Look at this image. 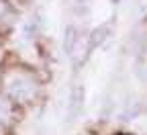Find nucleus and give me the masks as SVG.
I'll return each mask as SVG.
<instances>
[{
    "mask_svg": "<svg viewBox=\"0 0 147 135\" xmlns=\"http://www.w3.org/2000/svg\"><path fill=\"white\" fill-rule=\"evenodd\" d=\"M2 84L8 96L16 102H31L39 94V80L37 76L23 68H10L2 76Z\"/></svg>",
    "mask_w": 147,
    "mask_h": 135,
    "instance_id": "nucleus-1",
    "label": "nucleus"
},
{
    "mask_svg": "<svg viewBox=\"0 0 147 135\" xmlns=\"http://www.w3.org/2000/svg\"><path fill=\"white\" fill-rule=\"evenodd\" d=\"M84 107V86H74L71 94H69V104H67V121H76L78 115L82 113Z\"/></svg>",
    "mask_w": 147,
    "mask_h": 135,
    "instance_id": "nucleus-2",
    "label": "nucleus"
},
{
    "mask_svg": "<svg viewBox=\"0 0 147 135\" xmlns=\"http://www.w3.org/2000/svg\"><path fill=\"white\" fill-rule=\"evenodd\" d=\"M110 33H113V23H102L100 27H96L94 31H92V35L88 37V47H90V51L92 49H96V47H100L108 37H110Z\"/></svg>",
    "mask_w": 147,
    "mask_h": 135,
    "instance_id": "nucleus-3",
    "label": "nucleus"
},
{
    "mask_svg": "<svg viewBox=\"0 0 147 135\" xmlns=\"http://www.w3.org/2000/svg\"><path fill=\"white\" fill-rule=\"evenodd\" d=\"M80 33H78V29L76 27H67L65 29V33H63V51L67 53V55H71L74 51H76V47L80 45Z\"/></svg>",
    "mask_w": 147,
    "mask_h": 135,
    "instance_id": "nucleus-5",
    "label": "nucleus"
},
{
    "mask_svg": "<svg viewBox=\"0 0 147 135\" xmlns=\"http://www.w3.org/2000/svg\"><path fill=\"white\" fill-rule=\"evenodd\" d=\"M119 135H133V133H119Z\"/></svg>",
    "mask_w": 147,
    "mask_h": 135,
    "instance_id": "nucleus-7",
    "label": "nucleus"
},
{
    "mask_svg": "<svg viewBox=\"0 0 147 135\" xmlns=\"http://www.w3.org/2000/svg\"><path fill=\"white\" fill-rule=\"evenodd\" d=\"M12 119V109H10V102L6 98L0 96V123H8Z\"/></svg>",
    "mask_w": 147,
    "mask_h": 135,
    "instance_id": "nucleus-6",
    "label": "nucleus"
},
{
    "mask_svg": "<svg viewBox=\"0 0 147 135\" xmlns=\"http://www.w3.org/2000/svg\"><path fill=\"white\" fill-rule=\"evenodd\" d=\"M14 27V12L8 2L0 0V35H6Z\"/></svg>",
    "mask_w": 147,
    "mask_h": 135,
    "instance_id": "nucleus-4",
    "label": "nucleus"
}]
</instances>
